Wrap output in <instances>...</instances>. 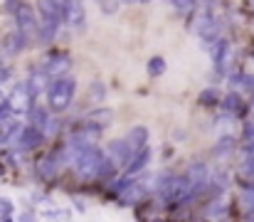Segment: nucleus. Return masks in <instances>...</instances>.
Masks as SVG:
<instances>
[{"instance_id":"nucleus-1","label":"nucleus","mask_w":254,"mask_h":222,"mask_svg":"<svg viewBox=\"0 0 254 222\" xmlns=\"http://www.w3.org/2000/svg\"><path fill=\"white\" fill-rule=\"evenodd\" d=\"M74 91H77V81L72 76H55V81L47 84V104H50V111L52 114H62L69 109L72 99H74Z\"/></svg>"},{"instance_id":"nucleus-2","label":"nucleus","mask_w":254,"mask_h":222,"mask_svg":"<svg viewBox=\"0 0 254 222\" xmlns=\"http://www.w3.org/2000/svg\"><path fill=\"white\" fill-rule=\"evenodd\" d=\"M37 32H40V37L45 40V42H50L55 35H57V30H60V22H62V12L60 10H55L47 0H40V12H37Z\"/></svg>"},{"instance_id":"nucleus-3","label":"nucleus","mask_w":254,"mask_h":222,"mask_svg":"<svg viewBox=\"0 0 254 222\" xmlns=\"http://www.w3.org/2000/svg\"><path fill=\"white\" fill-rule=\"evenodd\" d=\"M5 99H7L10 111H12V114H17V116L30 114V109H32V104H35V99H32V94H30V89H27V81L15 84L12 94H10V96H5Z\"/></svg>"},{"instance_id":"nucleus-4","label":"nucleus","mask_w":254,"mask_h":222,"mask_svg":"<svg viewBox=\"0 0 254 222\" xmlns=\"http://www.w3.org/2000/svg\"><path fill=\"white\" fill-rule=\"evenodd\" d=\"M101 150L96 146H84L79 150V155H77V160H74V165H77V170H79V175L82 178H94V173H96V168H99V160H101Z\"/></svg>"},{"instance_id":"nucleus-5","label":"nucleus","mask_w":254,"mask_h":222,"mask_svg":"<svg viewBox=\"0 0 254 222\" xmlns=\"http://www.w3.org/2000/svg\"><path fill=\"white\" fill-rule=\"evenodd\" d=\"M42 72L47 74L50 79L52 76H64L67 72H72V57L67 52H52L42 60Z\"/></svg>"},{"instance_id":"nucleus-6","label":"nucleus","mask_w":254,"mask_h":222,"mask_svg":"<svg viewBox=\"0 0 254 222\" xmlns=\"http://www.w3.org/2000/svg\"><path fill=\"white\" fill-rule=\"evenodd\" d=\"M15 22H17V30H20L27 40L37 35V12L32 10V5L20 2V5L15 7Z\"/></svg>"},{"instance_id":"nucleus-7","label":"nucleus","mask_w":254,"mask_h":222,"mask_svg":"<svg viewBox=\"0 0 254 222\" xmlns=\"http://www.w3.org/2000/svg\"><path fill=\"white\" fill-rule=\"evenodd\" d=\"M62 20L77 30V32H84L86 27V12H84V2L82 0H67L64 10H62Z\"/></svg>"},{"instance_id":"nucleus-8","label":"nucleus","mask_w":254,"mask_h":222,"mask_svg":"<svg viewBox=\"0 0 254 222\" xmlns=\"http://www.w3.org/2000/svg\"><path fill=\"white\" fill-rule=\"evenodd\" d=\"M17 134H20V139H17V148L20 150H32V148H37L45 141V134H42L40 126H27V129H22Z\"/></svg>"},{"instance_id":"nucleus-9","label":"nucleus","mask_w":254,"mask_h":222,"mask_svg":"<svg viewBox=\"0 0 254 222\" xmlns=\"http://www.w3.org/2000/svg\"><path fill=\"white\" fill-rule=\"evenodd\" d=\"M148 163H151V148H148V144H146V146L138 148V150L126 160V173H128V175H136V173H141Z\"/></svg>"},{"instance_id":"nucleus-10","label":"nucleus","mask_w":254,"mask_h":222,"mask_svg":"<svg viewBox=\"0 0 254 222\" xmlns=\"http://www.w3.org/2000/svg\"><path fill=\"white\" fill-rule=\"evenodd\" d=\"M99 136H101V129L94 126L91 121H86V126H82V129L74 134L72 144H77V146H94V144L99 141Z\"/></svg>"},{"instance_id":"nucleus-11","label":"nucleus","mask_w":254,"mask_h":222,"mask_svg":"<svg viewBox=\"0 0 254 222\" xmlns=\"http://www.w3.org/2000/svg\"><path fill=\"white\" fill-rule=\"evenodd\" d=\"M131 155H133V150H131L126 139H116V141L109 144V158H111L114 163H126Z\"/></svg>"},{"instance_id":"nucleus-12","label":"nucleus","mask_w":254,"mask_h":222,"mask_svg":"<svg viewBox=\"0 0 254 222\" xmlns=\"http://www.w3.org/2000/svg\"><path fill=\"white\" fill-rule=\"evenodd\" d=\"M47 84H50V76H47V74L42 72L40 67H37V70H32L30 79H27V89H30L32 99H37L42 91H47Z\"/></svg>"},{"instance_id":"nucleus-13","label":"nucleus","mask_w":254,"mask_h":222,"mask_svg":"<svg viewBox=\"0 0 254 222\" xmlns=\"http://www.w3.org/2000/svg\"><path fill=\"white\" fill-rule=\"evenodd\" d=\"M25 42H27V37H25L20 30H15V32H7V35H5V40H2V50H5L7 55H17V52L25 47Z\"/></svg>"},{"instance_id":"nucleus-14","label":"nucleus","mask_w":254,"mask_h":222,"mask_svg":"<svg viewBox=\"0 0 254 222\" xmlns=\"http://www.w3.org/2000/svg\"><path fill=\"white\" fill-rule=\"evenodd\" d=\"M126 141H128L131 150L136 153L138 148H143L146 144H148V129H146V126H136V129H131V134L126 136Z\"/></svg>"},{"instance_id":"nucleus-15","label":"nucleus","mask_w":254,"mask_h":222,"mask_svg":"<svg viewBox=\"0 0 254 222\" xmlns=\"http://www.w3.org/2000/svg\"><path fill=\"white\" fill-rule=\"evenodd\" d=\"M222 109H225V114H242L245 111V101H242V96L237 91H230L222 99Z\"/></svg>"},{"instance_id":"nucleus-16","label":"nucleus","mask_w":254,"mask_h":222,"mask_svg":"<svg viewBox=\"0 0 254 222\" xmlns=\"http://www.w3.org/2000/svg\"><path fill=\"white\" fill-rule=\"evenodd\" d=\"M114 175H116V163H114L109 155H101V160H99V168H96L94 178H114Z\"/></svg>"},{"instance_id":"nucleus-17","label":"nucleus","mask_w":254,"mask_h":222,"mask_svg":"<svg viewBox=\"0 0 254 222\" xmlns=\"http://www.w3.org/2000/svg\"><path fill=\"white\" fill-rule=\"evenodd\" d=\"M86 121H91L94 126H99L101 131L111 124V111L109 109H96V111H91V116L86 119Z\"/></svg>"},{"instance_id":"nucleus-18","label":"nucleus","mask_w":254,"mask_h":222,"mask_svg":"<svg viewBox=\"0 0 254 222\" xmlns=\"http://www.w3.org/2000/svg\"><path fill=\"white\" fill-rule=\"evenodd\" d=\"M163 72H166V60L163 57H151L148 60V74L151 76H161Z\"/></svg>"},{"instance_id":"nucleus-19","label":"nucleus","mask_w":254,"mask_h":222,"mask_svg":"<svg viewBox=\"0 0 254 222\" xmlns=\"http://www.w3.org/2000/svg\"><path fill=\"white\" fill-rule=\"evenodd\" d=\"M106 96V91H104V84L101 81H94V84H89V99H94V101H101Z\"/></svg>"},{"instance_id":"nucleus-20","label":"nucleus","mask_w":254,"mask_h":222,"mask_svg":"<svg viewBox=\"0 0 254 222\" xmlns=\"http://www.w3.org/2000/svg\"><path fill=\"white\" fill-rule=\"evenodd\" d=\"M40 170H42V175H45V178H50V175H55V173H57V163L52 160V155H47V158L40 163Z\"/></svg>"},{"instance_id":"nucleus-21","label":"nucleus","mask_w":254,"mask_h":222,"mask_svg":"<svg viewBox=\"0 0 254 222\" xmlns=\"http://www.w3.org/2000/svg\"><path fill=\"white\" fill-rule=\"evenodd\" d=\"M242 205H245L250 213L254 210V185H250V188L242 190Z\"/></svg>"},{"instance_id":"nucleus-22","label":"nucleus","mask_w":254,"mask_h":222,"mask_svg":"<svg viewBox=\"0 0 254 222\" xmlns=\"http://www.w3.org/2000/svg\"><path fill=\"white\" fill-rule=\"evenodd\" d=\"M217 89H205L202 94H200V104H217Z\"/></svg>"},{"instance_id":"nucleus-23","label":"nucleus","mask_w":254,"mask_h":222,"mask_svg":"<svg viewBox=\"0 0 254 222\" xmlns=\"http://www.w3.org/2000/svg\"><path fill=\"white\" fill-rule=\"evenodd\" d=\"M170 2H173V5L178 7V10H190L195 0H170Z\"/></svg>"},{"instance_id":"nucleus-24","label":"nucleus","mask_w":254,"mask_h":222,"mask_svg":"<svg viewBox=\"0 0 254 222\" xmlns=\"http://www.w3.org/2000/svg\"><path fill=\"white\" fill-rule=\"evenodd\" d=\"M47 2H50L55 10H60V12H62V10H64V5H67V0H47Z\"/></svg>"},{"instance_id":"nucleus-25","label":"nucleus","mask_w":254,"mask_h":222,"mask_svg":"<svg viewBox=\"0 0 254 222\" xmlns=\"http://www.w3.org/2000/svg\"><path fill=\"white\" fill-rule=\"evenodd\" d=\"M245 141H247V144H252L254 141V126H247V131H245Z\"/></svg>"},{"instance_id":"nucleus-26","label":"nucleus","mask_w":254,"mask_h":222,"mask_svg":"<svg viewBox=\"0 0 254 222\" xmlns=\"http://www.w3.org/2000/svg\"><path fill=\"white\" fill-rule=\"evenodd\" d=\"M7 79V70H5V65H2V60H0V81H5Z\"/></svg>"}]
</instances>
